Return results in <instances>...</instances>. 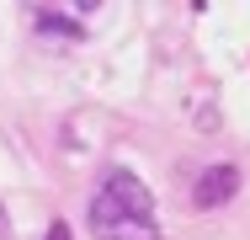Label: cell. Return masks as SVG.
<instances>
[{
	"label": "cell",
	"mask_w": 250,
	"mask_h": 240,
	"mask_svg": "<svg viewBox=\"0 0 250 240\" xmlns=\"http://www.w3.org/2000/svg\"><path fill=\"white\" fill-rule=\"evenodd\" d=\"M101 197L112 203V208H123V214H133V219H154V192L133 176V171H123V166H112L106 176H101Z\"/></svg>",
	"instance_id": "2"
},
{
	"label": "cell",
	"mask_w": 250,
	"mask_h": 240,
	"mask_svg": "<svg viewBox=\"0 0 250 240\" xmlns=\"http://www.w3.org/2000/svg\"><path fill=\"white\" fill-rule=\"evenodd\" d=\"M234 192H240V171L234 166H208L192 182V208H224Z\"/></svg>",
	"instance_id": "3"
},
{
	"label": "cell",
	"mask_w": 250,
	"mask_h": 240,
	"mask_svg": "<svg viewBox=\"0 0 250 240\" xmlns=\"http://www.w3.org/2000/svg\"><path fill=\"white\" fill-rule=\"evenodd\" d=\"M32 22H38L43 32H53V38H80V22H75V16H64V11H48V5H38V11H32Z\"/></svg>",
	"instance_id": "4"
},
{
	"label": "cell",
	"mask_w": 250,
	"mask_h": 240,
	"mask_svg": "<svg viewBox=\"0 0 250 240\" xmlns=\"http://www.w3.org/2000/svg\"><path fill=\"white\" fill-rule=\"evenodd\" d=\"M43 240H69V224H64V219H53V224H48V235H43Z\"/></svg>",
	"instance_id": "5"
},
{
	"label": "cell",
	"mask_w": 250,
	"mask_h": 240,
	"mask_svg": "<svg viewBox=\"0 0 250 240\" xmlns=\"http://www.w3.org/2000/svg\"><path fill=\"white\" fill-rule=\"evenodd\" d=\"M0 240H11V219H5V203H0Z\"/></svg>",
	"instance_id": "6"
},
{
	"label": "cell",
	"mask_w": 250,
	"mask_h": 240,
	"mask_svg": "<svg viewBox=\"0 0 250 240\" xmlns=\"http://www.w3.org/2000/svg\"><path fill=\"white\" fill-rule=\"evenodd\" d=\"M91 235H96V240H160V224L112 208V203L96 192V197H91Z\"/></svg>",
	"instance_id": "1"
}]
</instances>
